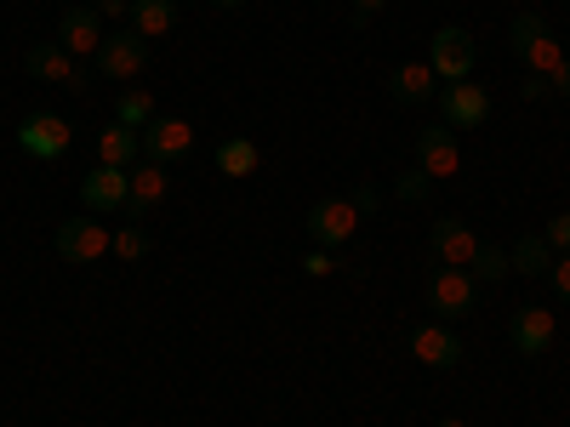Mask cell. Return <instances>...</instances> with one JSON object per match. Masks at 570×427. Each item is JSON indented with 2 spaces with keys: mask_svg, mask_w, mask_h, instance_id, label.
I'll return each instance as SVG.
<instances>
[{
  "mask_svg": "<svg viewBox=\"0 0 570 427\" xmlns=\"http://www.w3.org/2000/svg\"><path fill=\"white\" fill-rule=\"evenodd\" d=\"M142 251H149V234H142V222H126V228L115 234V257H126V262H137Z\"/></svg>",
  "mask_w": 570,
  "mask_h": 427,
  "instance_id": "obj_26",
  "label": "cell"
},
{
  "mask_svg": "<svg viewBox=\"0 0 570 427\" xmlns=\"http://www.w3.org/2000/svg\"><path fill=\"white\" fill-rule=\"evenodd\" d=\"M428 251H434L440 268H468L473 251H480V240H473V228L456 222V217H440L434 228H428Z\"/></svg>",
  "mask_w": 570,
  "mask_h": 427,
  "instance_id": "obj_12",
  "label": "cell"
},
{
  "mask_svg": "<svg viewBox=\"0 0 570 427\" xmlns=\"http://www.w3.org/2000/svg\"><path fill=\"white\" fill-rule=\"evenodd\" d=\"M394 195H400V200H428V195H434V177L416 166V171H405V177L394 182Z\"/></svg>",
  "mask_w": 570,
  "mask_h": 427,
  "instance_id": "obj_27",
  "label": "cell"
},
{
  "mask_svg": "<svg viewBox=\"0 0 570 427\" xmlns=\"http://www.w3.org/2000/svg\"><path fill=\"white\" fill-rule=\"evenodd\" d=\"M126 195H131V171H120V166H98V171H86V182H80V206L91 217L126 211Z\"/></svg>",
  "mask_w": 570,
  "mask_h": 427,
  "instance_id": "obj_9",
  "label": "cell"
},
{
  "mask_svg": "<svg viewBox=\"0 0 570 427\" xmlns=\"http://www.w3.org/2000/svg\"><path fill=\"white\" fill-rule=\"evenodd\" d=\"M440 120H445L451 131L485 126V120H491V91H485L480 80H451V86L440 91Z\"/></svg>",
  "mask_w": 570,
  "mask_h": 427,
  "instance_id": "obj_6",
  "label": "cell"
},
{
  "mask_svg": "<svg viewBox=\"0 0 570 427\" xmlns=\"http://www.w3.org/2000/svg\"><path fill=\"white\" fill-rule=\"evenodd\" d=\"M508 262H513V274H548L553 268V246L542 240V234H525V240H519L513 251H508Z\"/></svg>",
  "mask_w": 570,
  "mask_h": 427,
  "instance_id": "obj_21",
  "label": "cell"
},
{
  "mask_svg": "<svg viewBox=\"0 0 570 427\" xmlns=\"http://www.w3.org/2000/svg\"><path fill=\"white\" fill-rule=\"evenodd\" d=\"M519 63H525L531 75H542V80H553V75H559V63H564V52H559V40H553V34H542V40H537Z\"/></svg>",
  "mask_w": 570,
  "mask_h": 427,
  "instance_id": "obj_24",
  "label": "cell"
},
{
  "mask_svg": "<svg viewBox=\"0 0 570 427\" xmlns=\"http://www.w3.org/2000/svg\"><path fill=\"white\" fill-rule=\"evenodd\" d=\"M553 337H559L553 308H519V314H513V354L537 359V354H548V348H553Z\"/></svg>",
  "mask_w": 570,
  "mask_h": 427,
  "instance_id": "obj_14",
  "label": "cell"
},
{
  "mask_svg": "<svg viewBox=\"0 0 570 427\" xmlns=\"http://www.w3.org/2000/svg\"><path fill=\"white\" fill-rule=\"evenodd\" d=\"M548 91H553V86H548L542 75H531V80H525V98H548Z\"/></svg>",
  "mask_w": 570,
  "mask_h": 427,
  "instance_id": "obj_34",
  "label": "cell"
},
{
  "mask_svg": "<svg viewBox=\"0 0 570 427\" xmlns=\"http://www.w3.org/2000/svg\"><path fill=\"white\" fill-rule=\"evenodd\" d=\"M177 7H183V0H177Z\"/></svg>",
  "mask_w": 570,
  "mask_h": 427,
  "instance_id": "obj_38",
  "label": "cell"
},
{
  "mask_svg": "<svg viewBox=\"0 0 570 427\" xmlns=\"http://www.w3.org/2000/svg\"><path fill=\"white\" fill-rule=\"evenodd\" d=\"M434 427H468V421H434Z\"/></svg>",
  "mask_w": 570,
  "mask_h": 427,
  "instance_id": "obj_37",
  "label": "cell"
},
{
  "mask_svg": "<svg viewBox=\"0 0 570 427\" xmlns=\"http://www.w3.org/2000/svg\"><path fill=\"white\" fill-rule=\"evenodd\" d=\"M434 69L428 63H400L394 75H389V91H394V103H428L434 98Z\"/></svg>",
  "mask_w": 570,
  "mask_h": 427,
  "instance_id": "obj_19",
  "label": "cell"
},
{
  "mask_svg": "<svg viewBox=\"0 0 570 427\" xmlns=\"http://www.w3.org/2000/svg\"><path fill=\"white\" fill-rule=\"evenodd\" d=\"M548 279H553V291H559V302H570V251H559V257H553Z\"/></svg>",
  "mask_w": 570,
  "mask_h": 427,
  "instance_id": "obj_29",
  "label": "cell"
},
{
  "mask_svg": "<svg viewBox=\"0 0 570 427\" xmlns=\"http://www.w3.org/2000/svg\"><path fill=\"white\" fill-rule=\"evenodd\" d=\"M23 69H29L35 80H46V86H63V91H86V86H91V75L80 69V58H75V52H63L58 40H40V46H29Z\"/></svg>",
  "mask_w": 570,
  "mask_h": 427,
  "instance_id": "obj_3",
  "label": "cell"
},
{
  "mask_svg": "<svg viewBox=\"0 0 570 427\" xmlns=\"http://www.w3.org/2000/svg\"><path fill=\"white\" fill-rule=\"evenodd\" d=\"M142 160V131L137 126H104L98 131V166H120V171H131Z\"/></svg>",
  "mask_w": 570,
  "mask_h": 427,
  "instance_id": "obj_17",
  "label": "cell"
},
{
  "mask_svg": "<svg viewBox=\"0 0 570 427\" xmlns=\"http://www.w3.org/2000/svg\"><path fill=\"white\" fill-rule=\"evenodd\" d=\"M142 69H149V40H142L137 29H120V34H104L98 46V75L104 80H137Z\"/></svg>",
  "mask_w": 570,
  "mask_h": 427,
  "instance_id": "obj_2",
  "label": "cell"
},
{
  "mask_svg": "<svg viewBox=\"0 0 570 427\" xmlns=\"http://www.w3.org/2000/svg\"><path fill=\"white\" fill-rule=\"evenodd\" d=\"M91 7H98L104 18H126V12H131V0H91Z\"/></svg>",
  "mask_w": 570,
  "mask_h": 427,
  "instance_id": "obj_32",
  "label": "cell"
},
{
  "mask_svg": "<svg viewBox=\"0 0 570 427\" xmlns=\"http://www.w3.org/2000/svg\"><path fill=\"white\" fill-rule=\"evenodd\" d=\"M115 120L120 126H149L155 120V98H149V91H142V86H120V98H115Z\"/></svg>",
  "mask_w": 570,
  "mask_h": 427,
  "instance_id": "obj_22",
  "label": "cell"
},
{
  "mask_svg": "<svg viewBox=\"0 0 570 427\" xmlns=\"http://www.w3.org/2000/svg\"><path fill=\"white\" fill-rule=\"evenodd\" d=\"M58 46L63 52H75V58H98V46H104V18H98V7H69L63 18H58Z\"/></svg>",
  "mask_w": 570,
  "mask_h": 427,
  "instance_id": "obj_13",
  "label": "cell"
},
{
  "mask_svg": "<svg viewBox=\"0 0 570 427\" xmlns=\"http://www.w3.org/2000/svg\"><path fill=\"white\" fill-rule=\"evenodd\" d=\"M354 228H360L354 200H320V206L308 211V234H314V246H320V251H331V246L354 240Z\"/></svg>",
  "mask_w": 570,
  "mask_h": 427,
  "instance_id": "obj_11",
  "label": "cell"
},
{
  "mask_svg": "<svg viewBox=\"0 0 570 427\" xmlns=\"http://www.w3.org/2000/svg\"><path fill=\"white\" fill-rule=\"evenodd\" d=\"M188 149H195V126H188V120L155 115L149 126H142V160H155V166H177Z\"/></svg>",
  "mask_w": 570,
  "mask_h": 427,
  "instance_id": "obj_7",
  "label": "cell"
},
{
  "mask_svg": "<svg viewBox=\"0 0 570 427\" xmlns=\"http://www.w3.org/2000/svg\"><path fill=\"white\" fill-rule=\"evenodd\" d=\"M18 149L29 155V160H58L63 149H69V120H58V115H29L23 126H18Z\"/></svg>",
  "mask_w": 570,
  "mask_h": 427,
  "instance_id": "obj_10",
  "label": "cell"
},
{
  "mask_svg": "<svg viewBox=\"0 0 570 427\" xmlns=\"http://www.w3.org/2000/svg\"><path fill=\"white\" fill-rule=\"evenodd\" d=\"M131 29L142 34V40H160V34H171L177 29V0H131Z\"/></svg>",
  "mask_w": 570,
  "mask_h": 427,
  "instance_id": "obj_18",
  "label": "cell"
},
{
  "mask_svg": "<svg viewBox=\"0 0 570 427\" xmlns=\"http://www.w3.org/2000/svg\"><path fill=\"white\" fill-rule=\"evenodd\" d=\"M348 200H354V211H360V217H371V211H376V200H383V195H376V188L365 182V188H354Z\"/></svg>",
  "mask_w": 570,
  "mask_h": 427,
  "instance_id": "obj_30",
  "label": "cell"
},
{
  "mask_svg": "<svg viewBox=\"0 0 570 427\" xmlns=\"http://www.w3.org/2000/svg\"><path fill=\"white\" fill-rule=\"evenodd\" d=\"M212 7H246V0H212Z\"/></svg>",
  "mask_w": 570,
  "mask_h": 427,
  "instance_id": "obj_36",
  "label": "cell"
},
{
  "mask_svg": "<svg viewBox=\"0 0 570 427\" xmlns=\"http://www.w3.org/2000/svg\"><path fill=\"white\" fill-rule=\"evenodd\" d=\"M166 188H171V177H166V166H155V160H142L137 171H131V195H126V217L131 222H142L160 200H166Z\"/></svg>",
  "mask_w": 570,
  "mask_h": 427,
  "instance_id": "obj_16",
  "label": "cell"
},
{
  "mask_svg": "<svg viewBox=\"0 0 570 427\" xmlns=\"http://www.w3.org/2000/svg\"><path fill=\"white\" fill-rule=\"evenodd\" d=\"M542 240L553 246V257H559V251H570V211H559V217H548V234H542Z\"/></svg>",
  "mask_w": 570,
  "mask_h": 427,
  "instance_id": "obj_28",
  "label": "cell"
},
{
  "mask_svg": "<svg viewBox=\"0 0 570 427\" xmlns=\"http://www.w3.org/2000/svg\"><path fill=\"white\" fill-rule=\"evenodd\" d=\"M303 268H308V274H331L337 262H331V251H308V257H303Z\"/></svg>",
  "mask_w": 570,
  "mask_h": 427,
  "instance_id": "obj_31",
  "label": "cell"
},
{
  "mask_svg": "<svg viewBox=\"0 0 570 427\" xmlns=\"http://www.w3.org/2000/svg\"><path fill=\"white\" fill-rule=\"evenodd\" d=\"M383 7H389V0H354V12H360V18H371V12H383Z\"/></svg>",
  "mask_w": 570,
  "mask_h": 427,
  "instance_id": "obj_35",
  "label": "cell"
},
{
  "mask_svg": "<svg viewBox=\"0 0 570 427\" xmlns=\"http://www.w3.org/2000/svg\"><path fill=\"white\" fill-rule=\"evenodd\" d=\"M473 63H480V46H473L468 29H456V23L434 29V46H428V69H434L445 86H451V80H468Z\"/></svg>",
  "mask_w": 570,
  "mask_h": 427,
  "instance_id": "obj_1",
  "label": "cell"
},
{
  "mask_svg": "<svg viewBox=\"0 0 570 427\" xmlns=\"http://www.w3.org/2000/svg\"><path fill=\"white\" fill-rule=\"evenodd\" d=\"M542 34H548V18H542V12H513V23H508V46H513V58H525Z\"/></svg>",
  "mask_w": 570,
  "mask_h": 427,
  "instance_id": "obj_23",
  "label": "cell"
},
{
  "mask_svg": "<svg viewBox=\"0 0 570 427\" xmlns=\"http://www.w3.org/2000/svg\"><path fill=\"white\" fill-rule=\"evenodd\" d=\"M416 166L434 177V182H445V177H456L462 171V149H456V131L440 120V126H422L416 131Z\"/></svg>",
  "mask_w": 570,
  "mask_h": 427,
  "instance_id": "obj_8",
  "label": "cell"
},
{
  "mask_svg": "<svg viewBox=\"0 0 570 427\" xmlns=\"http://www.w3.org/2000/svg\"><path fill=\"white\" fill-rule=\"evenodd\" d=\"M548 86H553V91H559V98H564V103H570V58H564V63H559V75H553V80H548Z\"/></svg>",
  "mask_w": 570,
  "mask_h": 427,
  "instance_id": "obj_33",
  "label": "cell"
},
{
  "mask_svg": "<svg viewBox=\"0 0 570 427\" xmlns=\"http://www.w3.org/2000/svg\"><path fill=\"white\" fill-rule=\"evenodd\" d=\"M508 268H513L508 251L502 246H485V240H480V251H473V262H468L473 279H508Z\"/></svg>",
  "mask_w": 570,
  "mask_h": 427,
  "instance_id": "obj_25",
  "label": "cell"
},
{
  "mask_svg": "<svg viewBox=\"0 0 570 427\" xmlns=\"http://www.w3.org/2000/svg\"><path fill=\"white\" fill-rule=\"evenodd\" d=\"M473 297H480V279L468 268H434V279H428V308L440 319H468Z\"/></svg>",
  "mask_w": 570,
  "mask_h": 427,
  "instance_id": "obj_4",
  "label": "cell"
},
{
  "mask_svg": "<svg viewBox=\"0 0 570 427\" xmlns=\"http://www.w3.org/2000/svg\"><path fill=\"white\" fill-rule=\"evenodd\" d=\"M104 251H115V234L98 217H69L58 222V257L63 262H104Z\"/></svg>",
  "mask_w": 570,
  "mask_h": 427,
  "instance_id": "obj_5",
  "label": "cell"
},
{
  "mask_svg": "<svg viewBox=\"0 0 570 427\" xmlns=\"http://www.w3.org/2000/svg\"><path fill=\"white\" fill-rule=\"evenodd\" d=\"M411 354L422 359V365H434V370H451V365H462V337L451 325H416V337H411Z\"/></svg>",
  "mask_w": 570,
  "mask_h": 427,
  "instance_id": "obj_15",
  "label": "cell"
},
{
  "mask_svg": "<svg viewBox=\"0 0 570 427\" xmlns=\"http://www.w3.org/2000/svg\"><path fill=\"white\" fill-rule=\"evenodd\" d=\"M257 142L252 137H228V142H217V171L223 177H252L257 171Z\"/></svg>",
  "mask_w": 570,
  "mask_h": 427,
  "instance_id": "obj_20",
  "label": "cell"
}]
</instances>
